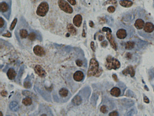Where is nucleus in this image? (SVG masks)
Returning a JSON list of instances; mask_svg holds the SVG:
<instances>
[{"label": "nucleus", "instance_id": "f257e3e1", "mask_svg": "<svg viewBox=\"0 0 154 116\" xmlns=\"http://www.w3.org/2000/svg\"><path fill=\"white\" fill-rule=\"evenodd\" d=\"M99 69V63L96 60L92 58L90 60V64L87 71L88 77L95 76Z\"/></svg>", "mask_w": 154, "mask_h": 116}, {"label": "nucleus", "instance_id": "f03ea898", "mask_svg": "<svg viewBox=\"0 0 154 116\" xmlns=\"http://www.w3.org/2000/svg\"><path fill=\"white\" fill-rule=\"evenodd\" d=\"M121 63L118 59H116L111 55H109L106 58L105 67L108 69L116 70L120 68Z\"/></svg>", "mask_w": 154, "mask_h": 116}, {"label": "nucleus", "instance_id": "7ed1b4c3", "mask_svg": "<svg viewBox=\"0 0 154 116\" xmlns=\"http://www.w3.org/2000/svg\"><path fill=\"white\" fill-rule=\"evenodd\" d=\"M49 5L46 2H42L37 9V15L40 17H44L49 11Z\"/></svg>", "mask_w": 154, "mask_h": 116}, {"label": "nucleus", "instance_id": "20e7f679", "mask_svg": "<svg viewBox=\"0 0 154 116\" xmlns=\"http://www.w3.org/2000/svg\"><path fill=\"white\" fill-rule=\"evenodd\" d=\"M58 5L60 9L65 13L71 14L73 12V9L69 3L65 0H58Z\"/></svg>", "mask_w": 154, "mask_h": 116}, {"label": "nucleus", "instance_id": "39448f33", "mask_svg": "<svg viewBox=\"0 0 154 116\" xmlns=\"http://www.w3.org/2000/svg\"><path fill=\"white\" fill-rule=\"evenodd\" d=\"M33 51L35 55L39 57H43L46 54L44 49L39 45H36L34 47Z\"/></svg>", "mask_w": 154, "mask_h": 116}, {"label": "nucleus", "instance_id": "423d86ee", "mask_svg": "<svg viewBox=\"0 0 154 116\" xmlns=\"http://www.w3.org/2000/svg\"><path fill=\"white\" fill-rule=\"evenodd\" d=\"M106 37H107V39L109 41V42H110L112 47L114 49V50H115V51H117V48H118L117 44L116 42L114 37L112 36L111 33L109 32H107Z\"/></svg>", "mask_w": 154, "mask_h": 116}, {"label": "nucleus", "instance_id": "0eeeda50", "mask_svg": "<svg viewBox=\"0 0 154 116\" xmlns=\"http://www.w3.org/2000/svg\"><path fill=\"white\" fill-rule=\"evenodd\" d=\"M143 31L146 33H151L154 31V24L151 22H147L144 27Z\"/></svg>", "mask_w": 154, "mask_h": 116}, {"label": "nucleus", "instance_id": "6e6552de", "mask_svg": "<svg viewBox=\"0 0 154 116\" xmlns=\"http://www.w3.org/2000/svg\"><path fill=\"white\" fill-rule=\"evenodd\" d=\"M119 103L121 105L126 108H130L134 104V102L133 100L126 98L120 99Z\"/></svg>", "mask_w": 154, "mask_h": 116}, {"label": "nucleus", "instance_id": "1a4fd4ad", "mask_svg": "<svg viewBox=\"0 0 154 116\" xmlns=\"http://www.w3.org/2000/svg\"><path fill=\"white\" fill-rule=\"evenodd\" d=\"M116 35L118 39L120 40H123L125 39L127 37V32L126 30L124 28H120L118 30V31L116 32Z\"/></svg>", "mask_w": 154, "mask_h": 116}, {"label": "nucleus", "instance_id": "9d476101", "mask_svg": "<svg viewBox=\"0 0 154 116\" xmlns=\"http://www.w3.org/2000/svg\"><path fill=\"white\" fill-rule=\"evenodd\" d=\"M34 71L38 76L43 78L46 75V72L40 65H36L34 67Z\"/></svg>", "mask_w": 154, "mask_h": 116}, {"label": "nucleus", "instance_id": "9b49d317", "mask_svg": "<svg viewBox=\"0 0 154 116\" xmlns=\"http://www.w3.org/2000/svg\"><path fill=\"white\" fill-rule=\"evenodd\" d=\"M122 73L125 76L130 74L131 77H133L135 75V70L132 66H129L122 71Z\"/></svg>", "mask_w": 154, "mask_h": 116}, {"label": "nucleus", "instance_id": "f8f14e48", "mask_svg": "<svg viewBox=\"0 0 154 116\" xmlns=\"http://www.w3.org/2000/svg\"><path fill=\"white\" fill-rule=\"evenodd\" d=\"M82 22V17L81 15L77 14L73 18V23L76 27H79L81 26Z\"/></svg>", "mask_w": 154, "mask_h": 116}, {"label": "nucleus", "instance_id": "ddd939ff", "mask_svg": "<svg viewBox=\"0 0 154 116\" xmlns=\"http://www.w3.org/2000/svg\"><path fill=\"white\" fill-rule=\"evenodd\" d=\"M84 74L83 72L81 71H77L73 74V79L76 82H80L83 80Z\"/></svg>", "mask_w": 154, "mask_h": 116}, {"label": "nucleus", "instance_id": "4468645a", "mask_svg": "<svg viewBox=\"0 0 154 116\" xmlns=\"http://www.w3.org/2000/svg\"><path fill=\"white\" fill-rule=\"evenodd\" d=\"M145 24V22L143 19H137L135 21L134 26L137 30H141L143 28Z\"/></svg>", "mask_w": 154, "mask_h": 116}, {"label": "nucleus", "instance_id": "2eb2a0df", "mask_svg": "<svg viewBox=\"0 0 154 116\" xmlns=\"http://www.w3.org/2000/svg\"><path fill=\"white\" fill-rule=\"evenodd\" d=\"M10 6L8 4H7V2H2L0 4V9H1V12L2 13H6L10 9Z\"/></svg>", "mask_w": 154, "mask_h": 116}, {"label": "nucleus", "instance_id": "dca6fc26", "mask_svg": "<svg viewBox=\"0 0 154 116\" xmlns=\"http://www.w3.org/2000/svg\"><path fill=\"white\" fill-rule=\"evenodd\" d=\"M7 76L9 79L13 80L15 79L16 76V72L13 68H10L7 72Z\"/></svg>", "mask_w": 154, "mask_h": 116}, {"label": "nucleus", "instance_id": "f3484780", "mask_svg": "<svg viewBox=\"0 0 154 116\" xmlns=\"http://www.w3.org/2000/svg\"><path fill=\"white\" fill-rule=\"evenodd\" d=\"M110 94L114 97H119L121 95V90L118 87H114L111 90Z\"/></svg>", "mask_w": 154, "mask_h": 116}, {"label": "nucleus", "instance_id": "a211bd4d", "mask_svg": "<svg viewBox=\"0 0 154 116\" xmlns=\"http://www.w3.org/2000/svg\"><path fill=\"white\" fill-rule=\"evenodd\" d=\"M66 28L69 33H70L71 35L75 36L77 34V30L72 24L69 23L68 24Z\"/></svg>", "mask_w": 154, "mask_h": 116}, {"label": "nucleus", "instance_id": "6ab92c4d", "mask_svg": "<svg viewBox=\"0 0 154 116\" xmlns=\"http://www.w3.org/2000/svg\"><path fill=\"white\" fill-rule=\"evenodd\" d=\"M119 4L122 7L129 8L133 6V2L130 0H121Z\"/></svg>", "mask_w": 154, "mask_h": 116}, {"label": "nucleus", "instance_id": "aec40b11", "mask_svg": "<svg viewBox=\"0 0 154 116\" xmlns=\"http://www.w3.org/2000/svg\"><path fill=\"white\" fill-rule=\"evenodd\" d=\"M82 100L81 97L79 95H76L72 99V103L75 105H79L82 103Z\"/></svg>", "mask_w": 154, "mask_h": 116}, {"label": "nucleus", "instance_id": "412c9836", "mask_svg": "<svg viewBox=\"0 0 154 116\" xmlns=\"http://www.w3.org/2000/svg\"><path fill=\"white\" fill-rule=\"evenodd\" d=\"M136 43L133 41H128L125 43V48L127 50H132L135 47Z\"/></svg>", "mask_w": 154, "mask_h": 116}, {"label": "nucleus", "instance_id": "4be33fe9", "mask_svg": "<svg viewBox=\"0 0 154 116\" xmlns=\"http://www.w3.org/2000/svg\"><path fill=\"white\" fill-rule=\"evenodd\" d=\"M22 103L26 106L30 105L32 103V99L30 97L27 96L23 99Z\"/></svg>", "mask_w": 154, "mask_h": 116}, {"label": "nucleus", "instance_id": "5701e85b", "mask_svg": "<svg viewBox=\"0 0 154 116\" xmlns=\"http://www.w3.org/2000/svg\"><path fill=\"white\" fill-rule=\"evenodd\" d=\"M59 94L60 95L61 97L62 98H65L67 97L68 95L69 91L67 89L64 88H63L61 89H60V91H59Z\"/></svg>", "mask_w": 154, "mask_h": 116}, {"label": "nucleus", "instance_id": "b1692460", "mask_svg": "<svg viewBox=\"0 0 154 116\" xmlns=\"http://www.w3.org/2000/svg\"><path fill=\"white\" fill-rule=\"evenodd\" d=\"M28 32L27 30L24 29H22L19 31V36L22 39L26 38L28 36Z\"/></svg>", "mask_w": 154, "mask_h": 116}, {"label": "nucleus", "instance_id": "393cba45", "mask_svg": "<svg viewBox=\"0 0 154 116\" xmlns=\"http://www.w3.org/2000/svg\"><path fill=\"white\" fill-rule=\"evenodd\" d=\"M28 39L31 41H34L36 39V34L34 32H31L28 35Z\"/></svg>", "mask_w": 154, "mask_h": 116}, {"label": "nucleus", "instance_id": "a878e982", "mask_svg": "<svg viewBox=\"0 0 154 116\" xmlns=\"http://www.w3.org/2000/svg\"><path fill=\"white\" fill-rule=\"evenodd\" d=\"M17 21H18V19H17V18H16L13 19V21L12 22V23H11V26H10V30L11 31H12V30L15 28V26L16 25Z\"/></svg>", "mask_w": 154, "mask_h": 116}, {"label": "nucleus", "instance_id": "bb28decb", "mask_svg": "<svg viewBox=\"0 0 154 116\" xmlns=\"http://www.w3.org/2000/svg\"><path fill=\"white\" fill-rule=\"evenodd\" d=\"M117 3V2L116 0H108V1H106L105 2H104L103 5L106 6L107 5H115Z\"/></svg>", "mask_w": 154, "mask_h": 116}, {"label": "nucleus", "instance_id": "cd10ccee", "mask_svg": "<svg viewBox=\"0 0 154 116\" xmlns=\"http://www.w3.org/2000/svg\"><path fill=\"white\" fill-rule=\"evenodd\" d=\"M87 29V27H86V21H84L83 27V31L82 33V36L83 37H86V30Z\"/></svg>", "mask_w": 154, "mask_h": 116}, {"label": "nucleus", "instance_id": "c85d7f7f", "mask_svg": "<svg viewBox=\"0 0 154 116\" xmlns=\"http://www.w3.org/2000/svg\"><path fill=\"white\" fill-rule=\"evenodd\" d=\"M137 113V111L135 108H133L129 112H128L127 113V116H133L134 114H136Z\"/></svg>", "mask_w": 154, "mask_h": 116}, {"label": "nucleus", "instance_id": "c756f323", "mask_svg": "<svg viewBox=\"0 0 154 116\" xmlns=\"http://www.w3.org/2000/svg\"><path fill=\"white\" fill-rule=\"evenodd\" d=\"M100 110L101 112H102L103 113H105V114L108 112L107 107L105 105H103L101 107Z\"/></svg>", "mask_w": 154, "mask_h": 116}, {"label": "nucleus", "instance_id": "7c9ffc66", "mask_svg": "<svg viewBox=\"0 0 154 116\" xmlns=\"http://www.w3.org/2000/svg\"><path fill=\"white\" fill-rule=\"evenodd\" d=\"M126 96H129V97H134L135 98V95L134 94V93L133 92V91L129 90L128 91H127L126 93Z\"/></svg>", "mask_w": 154, "mask_h": 116}, {"label": "nucleus", "instance_id": "2f4dec72", "mask_svg": "<svg viewBox=\"0 0 154 116\" xmlns=\"http://www.w3.org/2000/svg\"><path fill=\"white\" fill-rule=\"evenodd\" d=\"M24 87L26 89H29L31 87V84L30 82L26 81L24 83Z\"/></svg>", "mask_w": 154, "mask_h": 116}, {"label": "nucleus", "instance_id": "473e14b6", "mask_svg": "<svg viewBox=\"0 0 154 116\" xmlns=\"http://www.w3.org/2000/svg\"><path fill=\"white\" fill-rule=\"evenodd\" d=\"M107 11L109 13H114L115 11V8L114 6H109L107 9Z\"/></svg>", "mask_w": 154, "mask_h": 116}, {"label": "nucleus", "instance_id": "72a5a7b5", "mask_svg": "<svg viewBox=\"0 0 154 116\" xmlns=\"http://www.w3.org/2000/svg\"><path fill=\"white\" fill-rule=\"evenodd\" d=\"M5 24V21L4 19L2 18V17H0V28H2L4 27Z\"/></svg>", "mask_w": 154, "mask_h": 116}, {"label": "nucleus", "instance_id": "f704fd0d", "mask_svg": "<svg viewBox=\"0 0 154 116\" xmlns=\"http://www.w3.org/2000/svg\"><path fill=\"white\" fill-rule=\"evenodd\" d=\"M75 63L77 66H78V67H81L83 65V62L80 59L76 60L75 61Z\"/></svg>", "mask_w": 154, "mask_h": 116}, {"label": "nucleus", "instance_id": "c9c22d12", "mask_svg": "<svg viewBox=\"0 0 154 116\" xmlns=\"http://www.w3.org/2000/svg\"><path fill=\"white\" fill-rule=\"evenodd\" d=\"M2 36L4 37H11L12 34L9 31H7V33L2 34Z\"/></svg>", "mask_w": 154, "mask_h": 116}, {"label": "nucleus", "instance_id": "e433bc0d", "mask_svg": "<svg viewBox=\"0 0 154 116\" xmlns=\"http://www.w3.org/2000/svg\"><path fill=\"white\" fill-rule=\"evenodd\" d=\"M102 31L104 32H109L112 33V30L110 28L108 27H104L102 28Z\"/></svg>", "mask_w": 154, "mask_h": 116}, {"label": "nucleus", "instance_id": "4c0bfd02", "mask_svg": "<svg viewBox=\"0 0 154 116\" xmlns=\"http://www.w3.org/2000/svg\"><path fill=\"white\" fill-rule=\"evenodd\" d=\"M109 115V116H119V114L117 111H113L110 112Z\"/></svg>", "mask_w": 154, "mask_h": 116}, {"label": "nucleus", "instance_id": "58836bf2", "mask_svg": "<svg viewBox=\"0 0 154 116\" xmlns=\"http://www.w3.org/2000/svg\"><path fill=\"white\" fill-rule=\"evenodd\" d=\"M90 47L92 50V51H93L94 52L96 50V48L95 47V45H94V42H91V43H90Z\"/></svg>", "mask_w": 154, "mask_h": 116}, {"label": "nucleus", "instance_id": "ea45409f", "mask_svg": "<svg viewBox=\"0 0 154 116\" xmlns=\"http://www.w3.org/2000/svg\"><path fill=\"white\" fill-rule=\"evenodd\" d=\"M100 45L101 47H107V46L108 45V43L107 42V41H104V42L101 43Z\"/></svg>", "mask_w": 154, "mask_h": 116}, {"label": "nucleus", "instance_id": "a19ab883", "mask_svg": "<svg viewBox=\"0 0 154 116\" xmlns=\"http://www.w3.org/2000/svg\"><path fill=\"white\" fill-rule=\"evenodd\" d=\"M67 1L72 6H75L76 4L75 0H67Z\"/></svg>", "mask_w": 154, "mask_h": 116}, {"label": "nucleus", "instance_id": "79ce46f5", "mask_svg": "<svg viewBox=\"0 0 154 116\" xmlns=\"http://www.w3.org/2000/svg\"><path fill=\"white\" fill-rule=\"evenodd\" d=\"M102 72H103V70L101 68H100L98 70V72L97 73V74L95 75V76L96 77H98L99 76H100L101 74L102 73Z\"/></svg>", "mask_w": 154, "mask_h": 116}, {"label": "nucleus", "instance_id": "37998d69", "mask_svg": "<svg viewBox=\"0 0 154 116\" xmlns=\"http://www.w3.org/2000/svg\"><path fill=\"white\" fill-rule=\"evenodd\" d=\"M144 102L146 103H150L149 99H148V98L147 96H144Z\"/></svg>", "mask_w": 154, "mask_h": 116}, {"label": "nucleus", "instance_id": "c03bdc74", "mask_svg": "<svg viewBox=\"0 0 154 116\" xmlns=\"http://www.w3.org/2000/svg\"><path fill=\"white\" fill-rule=\"evenodd\" d=\"M1 95L3 97H7L8 95V93L6 91H3L1 92Z\"/></svg>", "mask_w": 154, "mask_h": 116}, {"label": "nucleus", "instance_id": "a18cd8bd", "mask_svg": "<svg viewBox=\"0 0 154 116\" xmlns=\"http://www.w3.org/2000/svg\"><path fill=\"white\" fill-rule=\"evenodd\" d=\"M99 23H105L106 22H107V20L104 18H100L99 20Z\"/></svg>", "mask_w": 154, "mask_h": 116}, {"label": "nucleus", "instance_id": "49530a36", "mask_svg": "<svg viewBox=\"0 0 154 116\" xmlns=\"http://www.w3.org/2000/svg\"><path fill=\"white\" fill-rule=\"evenodd\" d=\"M89 25L90 27H94V22L92 20H90L89 22Z\"/></svg>", "mask_w": 154, "mask_h": 116}, {"label": "nucleus", "instance_id": "de8ad7c7", "mask_svg": "<svg viewBox=\"0 0 154 116\" xmlns=\"http://www.w3.org/2000/svg\"><path fill=\"white\" fill-rule=\"evenodd\" d=\"M112 77L114 79V80L116 82H118V76L116 75V74H113L112 75Z\"/></svg>", "mask_w": 154, "mask_h": 116}, {"label": "nucleus", "instance_id": "09e8293b", "mask_svg": "<svg viewBox=\"0 0 154 116\" xmlns=\"http://www.w3.org/2000/svg\"><path fill=\"white\" fill-rule=\"evenodd\" d=\"M104 39H105V37H104V36L101 35V36H98V40H99V41H102L104 40Z\"/></svg>", "mask_w": 154, "mask_h": 116}, {"label": "nucleus", "instance_id": "8fccbe9b", "mask_svg": "<svg viewBox=\"0 0 154 116\" xmlns=\"http://www.w3.org/2000/svg\"><path fill=\"white\" fill-rule=\"evenodd\" d=\"M144 88H145V90H147V91H149V88H148V87L147 86H145V87H144Z\"/></svg>", "mask_w": 154, "mask_h": 116}, {"label": "nucleus", "instance_id": "3c124183", "mask_svg": "<svg viewBox=\"0 0 154 116\" xmlns=\"http://www.w3.org/2000/svg\"><path fill=\"white\" fill-rule=\"evenodd\" d=\"M24 92H25V94H27V91H24ZM28 93H30V92H29V91H28ZM28 94H25V95H26V96H27V95H28Z\"/></svg>", "mask_w": 154, "mask_h": 116}, {"label": "nucleus", "instance_id": "603ef678", "mask_svg": "<svg viewBox=\"0 0 154 116\" xmlns=\"http://www.w3.org/2000/svg\"><path fill=\"white\" fill-rule=\"evenodd\" d=\"M3 115L2 114V112L1 111V112H0V116H2Z\"/></svg>", "mask_w": 154, "mask_h": 116}, {"label": "nucleus", "instance_id": "864d4df0", "mask_svg": "<svg viewBox=\"0 0 154 116\" xmlns=\"http://www.w3.org/2000/svg\"><path fill=\"white\" fill-rule=\"evenodd\" d=\"M41 116H47V114H42Z\"/></svg>", "mask_w": 154, "mask_h": 116}, {"label": "nucleus", "instance_id": "5fc2aeb1", "mask_svg": "<svg viewBox=\"0 0 154 116\" xmlns=\"http://www.w3.org/2000/svg\"></svg>", "mask_w": 154, "mask_h": 116}]
</instances>
